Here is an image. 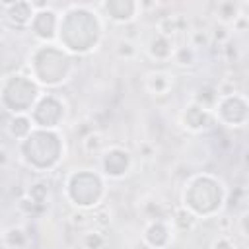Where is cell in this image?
<instances>
[{
  "label": "cell",
  "instance_id": "6da1fadb",
  "mask_svg": "<svg viewBox=\"0 0 249 249\" xmlns=\"http://www.w3.org/2000/svg\"><path fill=\"white\" fill-rule=\"evenodd\" d=\"M58 105V99L54 95H47L39 101L37 109L33 111V121L35 124L43 126V128H49V126H56L58 121H60V115H62V107L54 109Z\"/></svg>",
  "mask_w": 249,
  "mask_h": 249
},
{
  "label": "cell",
  "instance_id": "7a4b0ae2",
  "mask_svg": "<svg viewBox=\"0 0 249 249\" xmlns=\"http://www.w3.org/2000/svg\"><path fill=\"white\" fill-rule=\"evenodd\" d=\"M31 29L33 33L39 37V39H45V41H51L54 37V31H56V25H58V18H56V12H53L51 8L47 10H41V12H35L33 19H31Z\"/></svg>",
  "mask_w": 249,
  "mask_h": 249
},
{
  "label": "cell",
  "instance_id": "3957f363",
  "mask_svg": "<svg viewBox=\"0 0 249 249\" xmlns=\"http://www.w3.org/2000/svg\"><path fill=\"white\" fill-rule=\"evenodd\" d=\"M128 165H130V156L121 148H109L103 154V169L109 177H123Z\"/></svg>",
  "mask_w": 249,
  "mask_h": 249
},
{
  "label": "cell",
  "instance_id": "277c9868",
  "mask_svg": "<svg viewBox=\"0 0 249 249\" xmlns=\"http://www.w3.org/2000/svg\"><path fill=\"white\" fill-rule=\"evenodd\" d=\"M2 6L8 10L6 16H8L10 23H14L18 27L29 25L31 19H33V16H35V10L31 8L29 2H4Z\"/></svg>",
  "mask_w": 249,
  "mask_h": 249
},
{
  "label": "cell",
  "instance_id": "5b68a950",
  "mask_svg": "<svg viewBox=\"0 0 249 249\" xmlns=\"http://www.w3.org/2000/svg\"><path fill=\"white\" fill-rule=\"evenodd\" d=\"M183 123L191 130H200L210 124V115L202 105H189L187 111L183 113Z\"/></svg>",
  "mask_w": 249,
  "mask_h": 249
},
{
  "label": "cell",
  "instance_id": "8992f818",
  "mask_svg": "<svg viewBox=\"0 0 249 249\" xmlns=\"http://www.w3.org/2000/svg\"><path fill=\"white\" fill-rule=\"evenodd\" d=\"M103 8L109 12V18H111V19H115V21H128V19L134 18L136 4H134V2L117 0V2H105Z\"/></svg>",
  "mask_w": 249,
  "mask_h": 249
},
{
  "label": "cell",
  "instance_id": "52a82bcc",
  "mask_svg": "<svg viewBox=\"0 0 249 249\" xmlns=\"http://www.w3.org/2000/svg\"><path fill=\"white\" fill-rule=\"evenodd\" d=\"M150 54H152L154 58H160V60L169 58V56L173 54V45H171V41H169L167 37H163V35L154 37L152 43H150Z\"/></svg>",
  "mask_w": 249,
  "mask_h": 249
},
{
  "label": "cell",
  "instance_id": "ba28073f",
  "mask_svg": "<svg viewBox=\"0 0 249 249\" xmlns=\"http://www.w3.org/2000/svg\"><path fill=\"white\" fill-rule=\"evenodd\" d=\"M8 130L14 138H27L31 134V119L27 115H16L10 121Z\"/></svg>",
  "mask_w": 249,
  "mask_h": 249
},
{
  "label": "cell",
  "instance_id": "9c48e42d",
  "mask_svg": "<svg viewBox=\"0 0 249 249\" xmlns=\"http://www.w3.org/2000/svg\"><path fill=\"white\" fill-rule=\"evenodd\" d=\"M216 14H218L222 23H230L239 16V8L235 2H220L216 6Z\"/></svg>",
  "mask_w": 249,
  "mask_h": 249
},
{
  "label": "cell",
  "instance_id": "30bf717a",
  "mask_svg": "<svg viewBox=\"0 0 249 249\" xmlns=\"http://www.w3.org/2000/svg\"><path fill=\"white\" fill-rule=\"evenodd\" d=\"M4 243L12 249H18V247H23L27 243V235L21 228H10L6 233H4Z\"/></svg>",
  "mask_w": 249,
  "mask_h": 249
},
{
  "label": "cell",
  "instance_id": "8fae6325",
  "mask_svg": "<svg viewBox=\"0 0 249 249\" xmlns=\"http://www.w3.org/2000/svg\"><path fill=\"white\" fill-rule=\"evenodd\" d=\"M171 56H173L175 62L181 64V66H191V64L196 62V51H195L193 47H179V49H173V54H171Z\"/></svg>",
  "mask_w": 249,
  "mask_h": 249
},
{
  "label": "cell",
  "instance_id": "7c38bea8",
  "mask_svg": "<svg viewBox=\"0 0 249 249\" xmlns=\"http://www.w3.org/2000/svg\"><path fill=\"white\" fill-rule=\"evenodd\" d=\"M148 88H150V91H154L156 95L165 93V91L169 89V76H167V74H161V72L152 74V76L148 78Z\"/></svg>",
  "mask_w": 249,
  "mask_h": 249
},
{
  "label": "cell",
  "instance_id": "4fadbf2b",
  "mask_svg": "<svg viewBox=\"0 0 249 249\" xmlns=\"http://www.w3.org/2000/svg\"><path fill=\"white\" fill-rule=\"evenodd\" d=\"M173 224L179 228V230H191L193 224H195V216L187 210H177L175 212V218H173Z\"/></svg>",
  "mask_w": 249,
  "mask_h": 249
},
{
  "label": "cell",
  "instance_id": "5bb4252c",
  "mask_svg": "<svg viewBox=\"0 0 249 249\" xmlns=\"http://www.w3.org/2000/svg\"><path fill=\"white\" fill-rule=\"evenodd\" d=\"M47 185L45 183H35L29 191H27V196L33 200V202H37V204H43L45 202V198H47Z\"/></svg>",
  "mask_w": 249,
  "mask_h": 249
},
{
  "label": "cell",
  "instance_id": "9a60e30c",
  "mask_svg": "<svg viewBox=\"0 0 249 249\" xmlns=\"http://www.w3.org/2000/svg\"><path fill=\"white\" fill-rule=\"evenodd\" d=\"M103 241H105V237H103L99 231H89V233H86L84 239H82V243H84L86 249H99V247L103 245Z\"/></svg>",
  "mask_w": 249,
  "mask_h": 249
},
{
  "label": "cell",
  "instance_id": "2e32d148",
  "mask_svg": "<svg viewBox=\"0 0 249 249\" xmlns=\"http://www.w3.org/2000/svg\"><path fill=\"white\" fill-rule=\"evenodd\" d=\"M210 43V37L206 31H193L191 33V47H208Z\"/></svg>",
  "mask_w": 249,
  "mask_h": 249
},
{
  "label": "cell",
  "instance_id": "e0dca14e",
  "mask_svg": "<svg viewBox=\"0 0 249 249\" xmlns=\"http://www.w3.org/2000/svg\"><path fill=\"white\" fill-rule=\"evenodd\" d=\"M134 53H136V47H134L130 41H121L119 47H117V54H119V56H124V58L134 56Z\"/></svg>",
  "mask_w": 249,
  "mask_h": 249
},
{
  "label": "cell",
  "instance_id": "ac0fdd59",
  "mask_svg": "<svg viewBox=\"0 0 249 249\" xmlns=\"http://www.w3.org/2000/svg\"><path fill=\"white\" fill-rule=\"evenodd\" d=\"M99 144H101L99 134H89V136L84 140V148H86V152H93V150H97Z\"/></svg>",
  "mask_w": 249,
  "mask_h": 249
},
{
  "label": "cell",
  "instance_id": "d6986e66",
  "mask_svg": "<svg viewBox=\"0 0 249 249\" xmlns=\"http://www.w3.org/2000/svg\"><path fill=\"white\" fill-rule=\"evenodd\" d=\"M212 249H233V245H231V241H230V239L220 237V239H216V241H214Z\"/></svg>",
  "mask_w": 249,
  "mask_h": 249
},
{
  "label": "cell",
  "instance_id": "ffe728a7",
  "mask_svg": "<svg viewBox=\"0 0 249 249\" xmlns=\"http://www.w3.org/2000/svg\"><path fill=\"white\" fill-rule=\"evenodd\" d=\"M214 39H216V41H224V39H228V31H226V27H216V31H214Z\"/></svg>",
  "mask_w": 249,
  "mask_h": 249
},
{
  "label": "cell",
  "instance_id": "44dd1931",
  "mask_svg": "<svg viewBox=\"0 0 249 249\" xmlns=\"http://www.w3.org/2000/svg\"><path fill=\"white\" fill-rule=\"evenodd\" d=\"M8 163V152L6 150H0V167H4Z\"/></svg>",
  "mask_w": 249,
  "mask_h": 249
},
{
  "label": "cell",
  "instance_id": "7402d4cb",
  "mask_svg": "<svg viewBox=\"0 0 249 249\" xmlns=\"http://www.w3.org/2000/svg\"><path fill=\"white\" fill-rule=\"evenodd\" d=\"M72 222H74V224H84V222H86V216H84V214H74Z\"/></svg>",
  "mask_w": 249,
  "mask_h": 249
}]
</instances>
